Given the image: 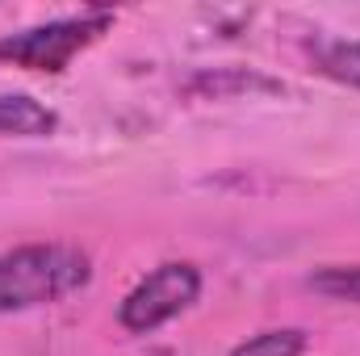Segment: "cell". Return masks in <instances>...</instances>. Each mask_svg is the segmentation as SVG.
<instances>
[{"mask_svg": "<svg viewBox=\"0 0 360 356\" xmlns=\"http://www.w3.org/2000/svg\"><path fill=\"white\" fill-rule=\"evenodd\" d=\"M92 281V260L76 243H21L0 252V314L55 306Z\"/></svg>", "mask_w": 360, "mask_h": 356, "instance_id": "6da1fadb", "label": "cell"}, {"mask_svg": "<svg viewBox=\"0 0 360 356\" xmlns=\"http://www.w3.org/2000/svg\"><path fill=\"white\" fill-rule=\"evenodd\" d=\"M285 84L272 80L256 68H201L184 80V92L197 101H231V96H248V92H281Z\"/></svg>", "mask_w": 360, "mask_h": 356, "instance_id": "277c9868", "label": "cell"}, {"mask_svg": "<svg viewBox=\"0 0 360 356\" xmlns=\"http://www.w3.org/2000/svg\"><path fill=\"white\" fill-rule=\"evenodd\" d=\"M310 344V336L302 327H269V331H256L252 340L235 344L231 356H302Z\"/></svg>", "mask_w": 360, "mask_h": 356, "instance_id": "52a82bcc", "label": "cell"}, {"mask_svg": "<svg viewBox=\"0 0 360 356\" xmlns=\"http://www.w3.org/2000/svg\"><path fill=\"white\" fill-rule=\"evenodd\" d=\"M314 293L331 298V302H352L360 306V265H323L310 272L306 281Z\"/></svg>", "mask_w": 360, "mask_h": 356, "instance_id": "ba28073f", "label": "cell"}, {"mask_svg": "<svg viewBox=\"0 0 360 356\" xmlns=\"http://www.w3.org/2000/svg\"><path fill=\"white\" fill-rule=\"evenodd\" d=\"M302 55L310 59V68L344 89L360 92V42L356 38H335V34H310L302 38Z\"/></svg>", "mask_w": 360, "mask_h": 356, "instance_id": "5b68a950", "label": "cell"}, {"mask_svg": "<svg viewBox=\"0 0 360 356\" xmlns=\"http://www.w3.org/2000/svg\"><path fill=\"white\" fill-rule=\"evenodd\" d=\"M59 130V113L30 92H0V134L13 139H51Z\"/></svg>", "mask_w": 360, "mask_h": 356, "instance_id": "8992f818", "label": "cell"}, {"mask_svg": "<svg viewBox=\"0 0 360 356\" xmlns=\"http://www.w3.org/2000/svg\"><path fill=\"white\" fill-rule=\"evenodd\" d=\"M201 298V268L188 260H168L151 268L117 306V323L130 336H151L164 323L180 319L193 302Z\"/></svg>", "mask_w": 360, "mask_h": 356, "instance_id": "3957f363", "label": "cell"}, {"mask_svg": "<svg viewBox=\"0 0 360 356\" xmlns=\"http://www.w3.org/2000/svg\"><path fill=\"white\" fill-rule=\"evenodd\" d=\"M113 21L117 17L109 8H84L72 17H55L42 25L0 34V63H13L38 76H63L80 51H89L92 42H101L113 30Z\"/></svg>", "mask_w": 360, "mask_h": 356, "instance_id": "7a4b0ae2", "label": "cell"}]
</instances>
